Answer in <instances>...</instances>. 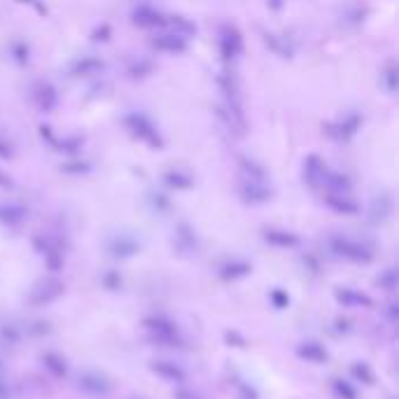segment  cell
Segmentation results:
<instances>
[{
    "instance_id": "cell-1",
    "label": "cell",
    "mask_w": 399,
    "mask_h": 399,
    "mask_svg": "<svg viewBox=\"0 0 399 399\" xmlns=\"http://www.w3.org/2000/svg\"><path fill=\"white\" fill-rule=\"evenodd\" d=\"M217 91H220V98H222L217 103V117L225 122L229 133L243 136L245 128H248V119H245L243 91H240L236 75L229 73V70L217 75Z\"/></svg>"
},
{
    "instance_id": "cell-2",
    "label": "cell",
    "mask_w": 399,
    "mask_h": 399,
    "mask_svg": "<svg viewBox=\"0 0 399 399\" xmlns=\"http://www.w3.org/2000/svg\"><path fill=\"white\" fill-rule=\"evenodd\" d=\"M145 334H148L150 343L161 345V348H185V337L180 327L175 325L166 315H150L143 320Z\"/></svg>"
},
{
    "instance_id": "cell-3",
    "label": "cell",
    "mask_w": 399,
    "mask_h": 399,
    "mask_svg": "<svg viewBox=\"0 0 399 399\" xmlns=\"http://www.w3.org/2000/svg\"><path fill=\"white\" fill-rule=\"evenodd\" d=\"M327 248L334 257L353 264H369L374 260V248L369 243L360 238H350L343 236V233H334V236L327 238Z\"/></svg>"
},
{
    "instance_id": "cell-4",
    "label": "cell",
    "mask_w": 399,
    "mask_h": 399,
    "mask_svg": "<svg viewBox=\"0 0 399 399\" xmlns=\"http://www.w3.org/2000/svg\"><path fill=\"white\" fill-rule=\"evenodd\" d=\"M124 126L133 138H138L140 143L148 145V148H152V150H161L163 148L161 131L157 128V124L150 119L148 115H143V113L126 115L124 117Z\"/></svg>"
},
{
    "instance_id": "cell-5",
    "label": "cell",
    "mask_w": 399,
    "mask_h": 399,
    "mask_svg": "<svg viewBox=\"0 0 399 399\" xmlns=\"http://www.w3.org/2000/svg\"><path fill=\"white\" fill-rule=\"evenodd\" d=\"M33 248L45 260L49 271H58L66 262V245L54 233H38L33 238Z\"/></svg>"
},
{
    "instance_id": "cell-6",
    "label": "cell",
    "mask_w": 399,
    "mask_h": 399,
    "mask_svg": "<svg viewBox=\"0 0 399 399\" xmlns=\"http://www.w3.org/2000/svg\"><path fill=\"white\" fill-rule=\"evenodd\" d=\"M63 290H66V285H63L61 278L45 275V278L35 280L33 287L28 290V304L31 306H49L58 297H63Z\"/></svg>"
},
{
    "instance_id": "cell-7",
    "label": "cell",
    "mask_w": 399,
    "mask_h": 399,
    "mask_svg": "<svg viewBox=\"0 0 399 399\" xmlns=\"http://www.w3.org/2000/svg\"><path fill=\"white\" fill-rule=\"evenodd\" d=\"M217 47L225 61H236L243 54V35L233 23H222L220 33H217Z\"/></svg>"
},
{
    "instance_id": "cell-8",
    "label": "cell",
    "mask_w": 399,
    "mask_h": 399,
    "mask_svg": "<svg viewBox=\"0 0 399 399\" xmlns=\"http://www.w3.org/2000/svg\"><path fill=\"white\" fill-rule=\"evenodd\" d=\"M238 196L250 205L266 203L273 196L271 183L269 180H252V178H238Z\"/></svg>"
},
{
    "instance_id": "cell-9",
    "label": "cell",
    "mask_w": 399,
    "mask_h": 399,
    "mask_svg": "<svg viewBox=\"0 0 399 399\" xmlns=\"http://www.w3.org/2000/svg\"><path fill=\"white\" fill-rule=\"evenodd\" d=\"M330 163H327L322 157L318 155H308L306 159H304V183H306L310 190H318L322 192L325 190V183H327V175H330Z\"/></svg>"
},
{
    "instance_id": "cell-10",
    "label": "cell",
    "mask_w": 399,
    "mask_h": 399,
    "mask_svg": "<svg viewBox=\"0 0 399 399\" xmlns=\"http://www.w3.org/2000/svg\"><path fill=\"white\" fill-rule=\"evenodd\" d=\"M78 390L84 392L87 397H96V399H103L113 392V383L105 374H98V372H82L78 376Z\"/></svg>"
},
{
    "instance_id": "cell-11",
    "label": "cell",
    "mask_w": 399,
    "mask_h": 399,
    "mask_svg": "<svg viewBox=\"0 0 399 399\" xmlns=\"http://www.w3.org/2000/svg\"><path fill=\"white\" fill-rule=\"evenodd\" d=\"M360 126H362V117L357 113H350V115L339 117L337 122L325 124V133L334 140H350L357 131H360Z\"/></svg>"
},
{
    "instance_id": "cell-12",
    "label": "cell",
    "mask_w": 399,
    "mask_h": 399,
    "mask_svg": "<svg viewBox=\"0 0 399 399\" xmlns=\"http://www.w3.org/2000/svg\"><path fill=\"white\" fill-rule=\"evenodd\" d=\"M31 98H33V103L38 105L40 113H52V110H54L56 105H58L56 87L52 84V82H47V80L35 82L33 89H31Z\"/></svg>"
},
{
    "instance_id": "cell-13",
    "label": "cell",
    "mask_w": 399,
    "mask_h": 399,
    "mask_svg": "<svg viewBox=\"0 0 399 399\" xmlns=\"http://www.w3.org/2000/svg\"><path fill=\"white\" fill-rule=\"evenodd\" d=\"M334 299H337L343 308H353V310L374 306L372 297L362 290H355V287H337V290H334Z\"/></svg>"
},
{
    "instance_id": "cell-14",
    "label": "cell",
    "mask_w": 399,
    "mask_h": 399,
    "mask_svg": "<svg viewBox=\"0 0 399 399\" xmlns=\"http://www.w3.org/2000/svg\"><path fill=\"white\" fill-rule=\"evenodd\" d=\"M187 43H190V40L173 31H168V28L152 38V47H155L157 52H161V54H185Z\"/></svg>"
},
{
    "instance_id": "cell-15",
    "label": "cell",
    "mask_w": 399,
    "mask_h": 399,
    "mask_svg": "<svg viewBox=\"0 0 399 399\" xmlns=\"http://www.w3.org/2000/svg\"><path fill=\"white\" fill-rule=\"evenodd\" d=\"M152 374H157L159 378L168 380V383L173 385H183L187 380V372L183 369V365H178V362L173 360H152Z\"/></svg>"
},
{
    "instance_id": "cell-16",
    "label": "cell",
    "mask_w": 399,
    "mask_h": 399,
    "mask_svg": "<svg viewBox=\"0 0 399 399\" xmlns=\"http://www.w3.org/2000/svg\"><path fill=\"white\" fill-rule=\"evenodd\" d=\"M322 201L330 210L339 215H357L360 213V203L350 194H334V192H322Z\"/></svg>"
},
{
    "instance_id": "cell-17",
    "label": "cell",
    "mask_w": 399,
    "mask_h": 399,
    "mask_svg": "<svg viewBox=\"0 0 399 399\" xmlns=\"http://www.w3.org/2000/svg\"><path fill=\"white\" fill-rule=\"evenodd\" d=\"M28 220V208L21 203H0V225L16 229Z\"/></svg>"
},
{
    "instance_id": "cell-18",
    "label": "cell",
    "mask_w": 399,
    "mask_h": 399,
    "mask_svg": "<svg viewBox=\"0 0 399 399\" xmlns=\"http://www.w3.org/2000/svg\"><path fill=\"white\" fill-rule=\"evenodd\" d=\"M297 355L301 360L310 362V365H325L330 360V350L325 348L320 341H301L297 345Z\"/></svg>"
},
{
    "instance_id": "cell-19",
    "label": "cell",
    "mask_w": 399,
    "mask_h": 399,
    "mask_svg": "<svg viewBox=\"0 0 399 399\" xmlns=\"http://www.w3.org/2000/svg\"><path fill=\"white\" fill-rule=\"evenodd\" d=\"M264 240H266L269 245H273V248H297L299 245V236L292 231H287V229H278V227H269L264 229Z\"/></svg>"
},
{
    "instance_id": "cell-20",
    "label": "cell",
    "mask_w": 399,
    "mask_h": 399,
    "mask_svg": "<svg viewBox=\"0 0 399 399\" xmlns=\"http://www.w3.org/2000/svg\"><path fill=\"white\" fill-rule=\"evenodd\" d=\"M250 271H252V266L245 260H227V262L220 264V269H217L220 278L227 280V283L245 278V275H250Z\"/></svg>"
},
{
    "instance_id": "cell-21",
    "label": "cell",
    "mask_w": 399,
    "mask_h": 399,
    "mask_svg": "<svg viewBox=\"0 0 399 399\" xmlns=\"http://www.w3.org/2000/svg\"><path fill=\"white\" fill-rule=\"evenodd\" d=\"M173 245L178 252H183V255H194L198 243H196V233L192 231L190 225H178V229H175V236H173Z\"/></svg>"
},
{
    "instance_id": "cell-22",
    "label": "cell",
    "mask_w": 399,
    "mask_h": 399,
    "mask_svg": "<svg viewBox=\"0 0 399 399\" xmlns=\"http://www.w3.org/2000/svg\"><path fill=\"white\" fill-rule=\"evenodd\" d=\"M131 16H133V23L143 28H163V21H166V14H161L155 8H148V5L138 8Z\"/></svg>"
},
{
    "instance_id": "cell-23",
    "label": "cell",
    "mask_w": 399,
    "mask_h": 399,
    "mask_svg": "<svg viewBox=\"0 0 399 399\" xmlns=\"http://www.w3.org/2000/svg\"><path fill=\"white\" fill-rule=\"evenodd\" d=\"M40 362H43V367H45V372L49 374V376H54V378H66L68 376V362H66V357L63 355H58V353H43L40 355Z\"/></svg>"
},
{
    "instance_id": "cell-24",
    "label": "cell",
    "mask_w": 399,
    "mask_h": 399,
    "mask_svg": "<svg viewBox=\"0 0 399 399\" xmlns=\"http://www.w3.org/2000/svg\"><path fill=\"white\" fill-rule=\"evenodd\" d=\"M163 185L171 187V190H192L194 187V178L190 173L180 171V168H171V171L163 173Z\"/></svg>"
},
{
    "instance_id": "cell-25",
    "label": "cell",
    "mask_w": 399,
    "mask_h": 399,
    "mask_svg": "<svg viewBox=\"0 0 399 399\" xmlns=\"http://www.w3.org/2000/svg\"><path fill=\"white\" fill-rule=\"evenodd\" d=\"M138 248H140V245H138L133 238H128V236H119V238H115L113 243L108 245L110 255H113V257H119V260H124V257L136 255Z\"/></svg>"
},
{
    "instance_id": "cell-26",
    "label": "cell",
    "mask_w": 399,
    "mask_h": 399,
    "mask_svg": "<svg viewBox=\"0 0 399 399\" xmlns=\"http://www.w3.org/2000/svg\"><path fill=\"white\" fill-rule=\"evenodd\" d=\"M264 43L271 47V52H275L278 56H283V58L292 56V47H290V43H287V38H283V35L264 33Z\"/></svg>"
},
{
    "instance_id": "cell-27",
    "label": "cell",
    "mask_w": 399,
    "mask_h": 399,
    "mask_svg": "<svg viewBox=\"0 0 399 399\" xmlns=\"http://www.w3.org/2000/svg\"><path fill=\"white\" fill-rule=\"evenodd\" d=\"M380 87L388 93L397 91V63L395 61H388L380 68Z\"/></svg>"
},
{
    "instance_id": "cell-28",
    "label": "cell",
    "mask_w": 399,
    "mask_h": 399,
    "mask_svg": "<svg viewBox=\"0 0 399 399\" xmlns=\"http://www.w3.org/2000/svg\"><path fill=\"white\" fill-rule=\"evenodd\" d=\"M397 285H399V278H397V269H385V271H380V275L376 278V287L383 292H388V295H395L397 292Z\"/></svg>"
},
{
    "instance_id": "cell-29",
    "label": "cell",
    "mask_w": 399,
    "mask_h": 399,
    "mask_svg": "<svg viewBox=\"0 0 399 399\" xmlns=\"http://www.w3.org/2000/svg\"><path fill=\"white\" fill-rule=\"evenodd\" d=\"M98 70H103V61H101V58L87 56V58H82V61H78L73 66V75L82 78V75H96Z\"/></svg>"
},
{
    "instance_id": "cell-30",
    "label": "cell",
    "mask_w": 399,
    "mask_h": 399,
    "mask_svg": "<svg viewBox=\"0 0 399 399\" xmlns=\"http://www.w3.org/2000/svg\"><path fill=\"white\" fill-rule=\"evenodd\" d=\"M332 392L337 399H357V388L345 378H332Z\"/></svg>"
},
{
    "instance_id": "cell-31",
    "label": "cell",
    "mask_w": 399,
    "mask_h": 399,
    "mask_svg": "<svg viewBox=\"0 0 399 399\" xmlns=\"http://www.w3.org/2000/svg\"><path fill=\"white\" fill-rule=\"evenodd\" d=\"M350 376H353L357 383H365V385H374V376L372 367L367 365V362H355V365H350Z\"/></svg>"
},
{
    "instance_id": "cell-32",
    "label": "cell",
    "mask_w": 399,
    "mask_h": 399,
    "mask_svg": "<svg viewBox=\"0 0 399 399\" xmlns=\"http://www.w3.org/2000/svg\"><path fill=\"white\" fill-rule=\"evenodd\" d=\"M152 70H155V63L148 61V58H136V61L128 66V75H131L133 80H143L152 75Z\"/></svg>"
},
{
    "instance_id": "cell-33",
    "label": "cell",
    "mask_w": 399,
    "mask_h": 399,
    "mask_svg": "<svg viewBox=\"0 0 399 399\" xmlns=\"http://www.w3.org/2000/svg\"><path fill=\"white\" fill-rule=\"evenodd\" d=\"M21 334L16 330L14 325H3L0 327V343L3 345H10V348H14L16 343H19Z\"/></svg>"
},
{
    "instance_id": "cell-34",
    "label": "cell",
    "mask_w": 399,
    "mask_h": 399,
    "mask_svg": "<svg viewBox=\"0 0 399 399\" xmlns=\"http://www.w3.org/2000/svg\"><path fill=\"white\" fill-rule=\"evenodd\" d=\"M269 301H271L273 308L283 310V308L290 306V295H287L285 290H280V287H275V290L269 292Z\"/></svg>"
},
{
    "instance_id": "cell-35",
    "label": "cell",
    "mask_w": 399,
    "mask_h": 399,
    "mask_svg": "<svg viewBox=\"0 0 399 399\" xmlns=\"http://www.w3.org/2000/svg\"><path fill=\"white\" fill-rule=\"evenodd\" d=\"M233 388H236V399H262L260 392L255 390V385L245 383V380H236Z\"/></svg>"
},
{
    "instance_id": "cell-36",
    "label": "cell",
    "mask_w": 399,
    "mask_h": 399,
    "mask_svg": "<svg viewBox=\"0 0 399 399\" xmlns=\"http://www.w3.org/2000/svg\"><path fill=\"white\" fill-rule=\"evenodd\" d=\"M390 213H392V201H390V198H388V196H383V205H380V201L376 198V203H374V208H372L374 220L383 222Z\"/></svg>"
},
{
    "instance_id": "cell-37",
    "label": "cell",
    "mask_w": 399,
    "mask_h": 399,
    "mask_svg": "<svg viewBox=\"0 0 399 399\" xmlns=\"http://www.w3.org/2000/svg\"><path fill=\"white\" fill-rule=\"evenodd\" d=\"M0 399H12V383L5 372V365L0 362Z\"/></svg>"
},
{
    "instance_id": "cell-38",
    "label": "cell",
    "mask_w": 399,
    "mask_h": 399,
    "mask_svg": "<svg viewBox=\"0 0 399 399\" xmlns=\"http://www.w3.org/2000/svg\"><path fill=\"white\" fill-rule=\"evenodd\" d=\"M0 159L5 161L14 159V145H12V140L5 133H0Z\"/></svg>"
},
{
    "instance_id": "cell-39",
    "label": "cell",
    "mask_w": 399,
    "mask_h": 399,
    "mask_svg": "<svg viewBox=\"0 0 399 399\" xmlns=\"http://www.w3.org/2000/svg\"><path fill=\"white\" fill-rule=\"evenodd\" d=\"M61 171L63 173H73V175H82V173H89L91 166L89 163H84V161H70V163H63Z\"/></svg>"
},
{
    "instance_id": "cell-40",
    "label": "cell",
    "mask_w": 399,
    "mask_h": 399,
    "mask_svg": "<svg viewBox=\"0 0 399 399\" xmlns=\"http://www.w3.org/2000/svg\"><path fill=\"white\" fill-rule=\"evenodd\" d=\"M383 313H385V318H388L390 325H397V318H399V304L395 301V299H390L388 304L383 306Z\"/></svg>"
},
{
    "instance_id": "cell-41",
    "label": "cell",
    "mask_w": 399,
    "mask_h": 399,
    "mask_svg": "<svg viewBox=\"0 0 399 399\" xmlns=\"http://www.w3.org/2000/svg\"><path fill=\"white\" fill-rule=\"evenodd\" d=\"M173 399H205L201 392H196V390H192V388H175V392H173Z\"/></svg>"
},
{
    "instance_id": "cell-42",
    "label": "cell",
    "mask_w": 399,
    "mask_h": 399,
    "mask_svg": "<svg viewBox=\"0 0 399 399\" xmlns=\"http://www.w3.org/2000/svg\"><path fill=\"white\" fill-rule=\"evenodd\" d=\"M227 341L229 343H238L236 345V348H245V345H248V341H245V339L243 337H240V334H236V332H227Z\"/></svg>"
},
{
    "instance_id": "cell-43",
    "label": "cell",
    "mask_w": 399,
    "mask_h": 399,
    "mask_svg": "<svg viewBox=\"0 0 399 399\" xmlns=\"http://www.w3.org/2000/svg\"><path fill=\"white\" fill-rule=\"evenodd\" d=\"M103 283H105V285H108V290H117V287H119V285H122V280H119V278H117V275H115V273H108V275H105V280H103Z\"/></svg>"
},
{
    "instance_id": "cell-44",
    "label": "cell",
    "mask_w": 399,
    "mask_h": 399,
    "mask_svg": "<svg viewBox=\"0 0 399 399\" xmlns=\"http://www.w3.org/2000/svg\"><path fill=\"white\" fill-rule=\"evenodd\" d=\"M101 35H105V40H108V35H110V26H108V23H103V26L98 28V31L93 33L91 38H93V40H96V43H98V40H101Z\"/></svg>"
},
{
    "instance_id": "cell-45",
    "label": "cell",
    "mask_w": 399,
    "mask_h": 399,
    "mask_svg": "<svg viewBox=\"0 0 399 399\" xmlns=\"http://www.w3.org/2000/svg\"><path fill=\"white\" fill-rule=\"evenodd\" d=\"M12 185H14V183H12V178H10V175L0 171V190H10Z\"/></svg>"
},
{
    "instance_id": "cell-46",
    "label": "cell",
    "mask_w": 399,
    "mask_h": 399,
    "mask_svg": "<svg viewBox=\"0 0 399 399\" xmlns=\"http://www.w3.org/2000/svg\"><path fill=\"white\" fill-rule=\"evenodd\" d=\"M269 8H271V10H280V8H283V0H269Z\"/></svg>"
},
{
    "instance_id": "cell-47",
    "label": "cell",
    "mask_w": 399,
    "mask_h": 399,
    "mask_svg": "<svg viewBox=\"0 0 399 399\" xmlns=\"http://www.w3.org/2000/svg\"><path fill=\"white\" fill-rule=\"evenodd\" d=\"M131 399H143V397H131Z\"/></svg>"
}]
</instances>
